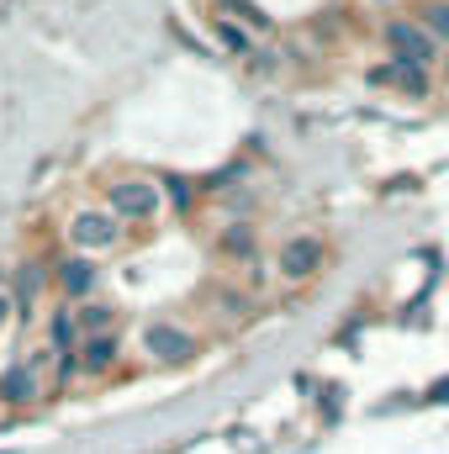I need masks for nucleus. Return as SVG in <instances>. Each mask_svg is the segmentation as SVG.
<instances>
[{
  "instance_id": "nucleus-1",
  "label": "nucleus",
  "mask_w": 449,
  "mask_h": 454,
  "mask_svg": "<svg viewBox=\"0 0 449 454\" xmlns=\"http://www.w3.org/2000/svg\"><path fill=\"white\" fill-rule=\"evenodd\" d=\"M106 212H112L116 223H148L159 212V185H148V180H116V185H106Z\"/></svg>"
},
{
  "instance_id": "nucleus-2",
  "label": "nucleus",
  "mask_w": 449,
  "mask_h": 454,
  "mask_svg": "<svg viewBox=\"0 0 449 454\" xmlns=\"http://www.w3.org/2000/svg\"><path fill=\"white\" fill-rule=\"evenodd\" d=\"M386 43L397 53V64H413V69H429L434 64V37L423 21H391L386 27Z\"/></svg>"
},
{
  "instance_id": "nucleus-3",
  "label": "nucleus",
  "mask_w": 449,
  "mask_h": 454,
  "mask_svg": "<svg viewBox=\"0 0 449 454\" xmlns=\"http://www.w3.org/2000/svg\"><path fill=\"white\" fill-rule=\"evenodd\" d=\"M116 238H122V227H116L112 212H80V217L69 223V243H75V248H85V254L112 248Z\"/></svg>"
},
{
  "instance_id": "nucleus-4",
  "label": "nucleus",
  "mask_w": 449,
  "mask_h": 454,
  "mask_svg": "<svg viewBox=\"0 0 449 454\" xmlns=\"http://www.w3.org/2000/svg\"><path fill=\"white\" fill-rule=\"evenodd\" d=\"M323 270V243L318 238H286L280 243V275L286 280H312Z\"/></svg>"
},
{
  "instance_id": "nucleus-5",
  "label": "nucleus",
  "mask_w": 449,
  "mask_h": 454,
  "mask_svg": "<svg viewBox=\"0 0 449 454\" xmlns=\"http://www.w3.org/2000/svg\"><path fill=\"white\" fill-rule=\"evenodd\" d=\"M143 343H148V354H159V359H169V364H180V359L196 354L191 333H180V328H169V323H154V328L143 333Z\"/></svg>"
},
{
  "instance_id": "nucleus-6",
  "label": "nucleus",
  "mask_w": 449,
  "mask_h": 454,
  "mask_svg": "<svg viewBox=\"0 0 449 454\" xmlns=\"http://www.w3.org/2000/svg\"><path fill=\"white\" fill-rule=\"evenodd\" d=\"M112 364H116V339L112 333H91L85 348H80V370L85 375H106Z\"/></svg>"
},
{
  "instance_id": "nucleus-7",
  "label": "nucleus",
  "mask_w": 449,
  "mask_h": 454,
  "mask_svg": "<svg viewBox=\"0 0 449 454\" xmlns=\"http://www.w3.org/2000/svg\"><path fill=\"white\" fill-rule=\"evenodd\" d=\"M53 280H59V291H64V296H85V291L96 286V270H91V259H64Z\"/></svg>"
},
{
  "instance_id": "nucleus-8",
  "label": "nucleus",
  "mask_w": 449,
  "mask_h": 454,
  "mask_svg": "<svg viewBox=\"0 0 449 454\" xmlns=\"http://www.w3.org/2000/svg\"><path fill=\"white\" fill-rule=\"evenodd\" d=\"M32 391H37V380H32L27 364H11V370L0 375V396H5V402H27Z\"/></svg>"
},
{
  "instance_id": "nucleus-9",
  "label": "nucleus",
  "mask_w": 449,
  "mask_h": 454,
  "mask_svg": "<svg viewBox=\"0 0 449 454\" xmlns=\"http://www.w3.org/2000/svg\"><path fill=\"white\" fill-rule=\"evenodd\" d=\"M223 254L227 259H248L254 254V227H243V223H232L223 232Z\"/></svg>"
},
{
  "instance_id": "nucleus-10",
  "label": "nucleus",
  "mask_w": 449,
  "mask_h": 454,
  "mask_svg": "<svg viewBox=\"0 0 449 454\" xmlns=\"http://www.w3.org/2000/svg\"><path fill=\"white\" fill-rule=\"evenodd\" d=\"M423 27H429V37H445L449 43V0H434V5L423 11Z\"/></svg>"
},
{
  "instance_id": "nucleus-11",
  "label": "nucleus",
  "mask_w": 449,
  "mask_h": 454,
  "mask_svg": "<svg viewBox=\"0 0 449 454\" xmlns=\"http://www.w3.org/2000/svg\"><path fill=\"white\" fill-rule=\"evenodd\" d=\"M53 348H59V354H75V317H69V312L53 317Z\"/></svg>"
},
{
  "instance_id": "nucleus-12",
  "label": "nucleus",
  "mask_w": 449,
  "mask_h": 454,
  "mask_svg": "<svg viewBox=\"0 0 449 454\" xmlns=\"http://www.w3.org/2000/svg\"><path fill=\"white\" fill-rule=\"evenodd\" d=\"M112 307H96V301H91V307H85V312H80V323H85V328H91V333H106V328H112Z\"/></svg>"
},
{
  "instance_id": "nucleus-13",
  "label": "nucleus",
  "mask_w": 449,
  "mask_h": 454,
  "mask_svg": "<svg viewBox=\"0 0 449 454\" xmlns=\"http://www.w3.org/2000/svg\"><path fill=\"white\" fill-rule=\"evenodd\" d=\"M223 43H227V48H238V53H243V48H248V37H243V32H238V27H223Z\"/></svg>"
},
{
  "instance_id": "nucleus-14",
  "label": "nucleus",
  "mask_w": 449,
  "mask_h": 454,
  "mask_svg": "<svg viewBox=\"0 0 449 454\" xmlns=\"http://www.w3.org/2000/svg\"><path fill=\"white\" fill-rule=\"evenodd\" d=\"M5 317H11V301H5V296H0V328H5Z\"/></svg>"
}]
</instances>
